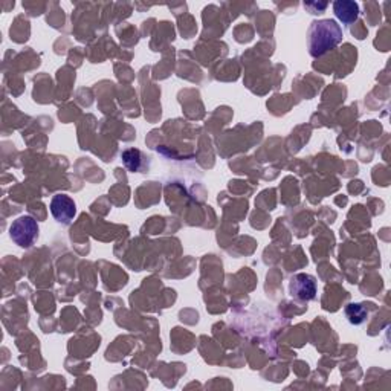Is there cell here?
<instances>
[{
  "mask_svg": "<svg viewBox=\"0 0 391 391\" xmlns=\"http://www.w3.org/2000/svg\"><path fill=\"white\" fill-rule=\"evenodd\" d=\"M121 158H123L124 165L130 171L139 173V171H143L144 167H145L143 153L139 152V150H136V149H127V150H124L123 154H121Z\"/></svg>",
  "mask_w": 391,
  "mask_h": 391,
  "instance_id": "8992f818",
  "label": "cell"
},
{
  "mask_svg": "<svg viewBox=\"0 0 391 391\" xmlns=\"http://www.w3.org/2000/svg\"><path fill=\"white\" fill-rule=\"evenodd\" d=\"M345 315L352 324L359 326L367 319V310L364 309L361 304H349L345 309Z\"/></svg>",
  "mask_w": 391,
  "mask_h": 391,
  "instance_id": "52a82bcc",
  "label": "cell"
},
{
  "mask_svg": "<svg viewBox=\"0 0 391 391\" xmlns=\"http://www.w3.org/2000/svg\"><path fill=\"white\" fill-rule=\"evenodd\" d=\"M51 213L58 223L69 225L77 216V205L69 196L55 194L51 201Z\"/></svg>",
  "mask_w": 391,
  "mask_h": 391,
  "instance_id": "3957f363",
  "label": "cell"
},
{
  "mask_svg": "<svg viewBox=\"0 0 391 391\" xmlns=\"http://www.w3.org/2000/svg\"><path fill=\"white\" fill-rule=\"evenodd\" d=\"M289 291L293 298H297L300 301H310L315 298L317 295V281L315 278L307 274H298L295 275L291 284Z\"/></svg>",
  "mask_w": 391,
  "mask_h": 391,
  "instance_id": "277c9868",
  "label": "cell"
},
{
  "mask_svg": "<svg viewBox=\"0 0 391 391\" xmlns=\"http://www.w3.org/2000/svg\"><path fill=\"white\" fill-rule=\"evenodd\" d=\"M333 13L344 25H352L359 15V5L350 0H338L333 4Z\"/></svg>",
  "mask_w": 391,
  "mask_h": 391,
  "instance_id": "5b68a950",
  "label": "cell"
},
{
  "mask_svg": "<svg viewBox=\"0 0 391 391\" xmlns=\"http://www.w3.org/2000/svg\"><path fill=\"white\" fill-rule=\"evenodd\" d=\"M343 29L335 20L323 19L310 25L307 32L309 52L312 57H323L329 51L335 49L343 41Z\"/></svg>",
  "mask_w": 391,
  "mask_h": 391,
  "instance_id": "6da1fadb",
  "label": "cell"
},
{
  "mask_svg": "<svg viewBox=\"0 0 391 391\" xmlns=\"http://www.w3.org/2000/svg\"><path fill=\"white\" fill-rule=\"evenodd\" d=\"M10 237L20 248H29L39 237V225L31 216H22L10 227Z\"/></svg>",
  "mask_w": 391,
  "mask_h": 391,
  "instance_id": "7a4b0ae2",
  "label": "cell"
}]
</instances>
